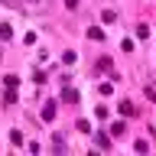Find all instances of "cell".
I'll use <instances>...</instances> for the list:
<instances>
[{
    "instance_id": "obj_13",
    "label": "cell",
    "mask_w": 156,
    "mask_h": 156,
    "mask_svg": "<svg viewBox=\"0 0 156 156\" xmlns=\"http://www.w3.org/2000/svg\"><path fill=\"white\" fill-rule=\"evenodd\" d=\"M146 98H150V101H156V88H153V85L146 88Z\"/></svg>"
},
{
    "instance_id": "obj_9",
    "label": "cell",
    "mask_w": 156,
    "mask_h": 156,
    "mask_svg": "<svg viewBox=\"0 0 156 156\" xmlns=\"http://www.w3.org/2000/svg\"><path fill=\"white\" fill-rule=\"evenodd\" d=\"M98 91H101V94H107V98H111V94H114V85H111V81H104V85L98 88Z\"/></svg>"
},
{
    "instance_id": "obj_4",
    "label": "cell",
    "mask_w": 156,
    "mask_h": 156,
    "mask_svg": "<svg viewBox=\"0 0 156 156\" xmlns=\"http://www.w3.org/2000/svg\"><path fill=\"white\" fill-rule=\"evenodd\" d=\"M62 98H65V101H72V104H75V101H78V98H81V94H78L75 88H68V85H65V91H62Z\"/></svg>"
},
{
    "instance_id": "obj_8",
    "label": "cell",
    "mask_w": 156,
    "mask_h": 156,
    "mask_svg": "<svg viewBox=\"0 0 156 156\" xmlns=\"http://www.w3.org/2000/svg\"><path fill=\"white\" fill-rule=\"evenodd\" d=\"M3 101H7V104H16V88H10L7 94H3Z\"/></svg>"
},
{
    "instance_id": "obj_2",
    "label": "cell",
    "mask_w": 156,
    "mask_h": 156,
    "mask_svg": "<svg viewBox=\"0 0 156 156\" xmlns=\"http://www.w3.org/2000/svg\"><path fill=\"white\" fill-rule=\"evenodd\" d=\"M42 120H46V124H49V120H55V101H49V104L42 107Z\"/></svg>"
},
{
    "instance_id": "obj_14",
    "label": "cell",
    "mask_w": 156,
    "mask_h": 156,
    "mask_svg": "<svg viewBox=\"0 0 156 156\" xmlns=\"http://www.w3.org/2000/svg\"><path fill=\"white\" fill-rule=\"evenodd\" d=\"M65 7L68 10H78V0H65Z\"/></svg>"
},
{
    "instance_id": "obj_6",
    "label": "cell",
    "mask_w": 156,
    "mask_h": 156,
    "mask_svg": "<svg viewBox=\"0 0 156 156\" xmlns=\"http://www.w3.org/2000/svg\"><path fill=\"white\" fill-rule=\"evenodd\" d=\"M0 39H13V29H10L7 23H0Z\"/></svg>"
},
{
    "instance_id": "obj_10",
    "label": "cell",
    "mask_w": 156,
    "mask_h": 156,
    "mask_svg": "<svg viewBox=\"0 0 156 156\" xmlns=\"http://www.w3.org/2000/svg\"><path fill=\"white\" fill-rule=\"evenodd\" d=\"M98 146H101V150H107V146H111V140H107V133H98Z\"/></svg>"
},
{
    "instance_id": "obj_12",
    "label": "cell",
    "mask_w": 156,
    "mask_h": 156,
    "mask_svg": "<svg viewBox=\"0 0 156 156\" xmlns=\"http://www.w3.org/2000/svg\"><path fill=\"white\" fill-rule=\"evenodd\" d=\"M3 81H7V88H16V85H20V78H16V75H7Z\"/></svg>"
},
{
    "instance_id": "obj_7",
    "label": "cell",
    "mask_w": 156,
    "mask_h": 156,
    "mask_svg": "<svg viewBox=\"0 0 156 156\" xmlns=\"http://www.w3.org/2000/svg\"><path fill=\"white\" fill-rule=\"evenodd\" d=\"M101 20H104V23H117V13H114V10H104V13H101Z\"/></svg>"
},
{
    "instance_id": "obj_5",
    "label": "cell",
    "mask_w": 156,
    "mask_h": 156,
    "mask_svg": "<svg viewBox=\"0 0 156 156\" xmlns=\"http://www.w3.org/2000/svg\"><path fill=\"white\" fill-rule=\"evenodd\" d=\"M124 130H127V124H124V120H117V124H111V133H114V136H124Z\"/></svg>"
},
{
    "instance_id": "obj_3",
    "label": "cell",
    "mask_w": 156,
    "mask_h": 156,
    "mask_svg": "<svg viewBox=\"0 0 156 156\" xmlns=\"http://www.w3.org/2000/svg\"><path fill=\"white\" fill-rule=\"evenodd\" d=\"M88 39H94V42H104V29L91 26V29H88Z\"/></svg>"
},
{
    "instance_id": "obj_1",
    "label": "cell",
    "mask_w": 156,
    "mask_h": 156,
    "mask_svg": "<svg viewBox=\"0 0 156 156\" xmlns=\"http://www.w3.org/2000/svg\"><path fill=\"white\" fill-rule=\"evenodd\" d=\"M117 111H120V117H133V114H136L133 101H120V107H117Z\"/></svg>"
},
{
    "instance_id": "obj_11",
    "label": "cell",
    "mask_w": 156,
    "mask_h": 156,
    "mask_svg": "<svg viewBox=\"0 0 156 156\" xmlns=\"http://www.w3.org/2000/svg\"><path fill=\"white\" fill-rule=\"evenodd\" d=\"M75 58H78L75 52H65V55H62V62H65V65H75Z\"/></svg>"
}]
</instances>
